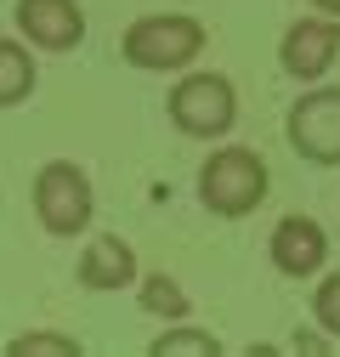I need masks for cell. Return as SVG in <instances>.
I'll list each match as a JSON object with an SVG mask.
<instances>
[{"instance_id":"9c48e42d","label":"cell","mask_w":340,"mask_h":357,"mask_svg":"<svg viewBox=\"0 0 340 357\" xmlns=\"http://www.w3.org/2000/svg\"><path fill=\"white\" fill-rule=\"evenodd\" d=\"M142 278V266H137V250L125 244L119 233H97L91 244L79 250V284L91 289V295H108V289H131Z\"/></svg>"},{"instance_id":"8992f818","label":"cell","mask_w":340,"mask_h":357,"mask_svg":"<svg viewBox=\"0 0 340 357\" xmlns=\"http://www.w3.org/2000/svg\"><path fill=\"white\" fill-rule=\"evenodd\" d=\"M334 57H340V17H295L278 40V68L301 85L323 79Z\"/></svg>"},{"instance_id":"9a60e30c","label":"cell","mask_w":340,"mask_h":357,"mask_svg":"<svg viewBox=\"0 0 340 357\" xmlns=\"http://www.w3.org/2000/svg\"><path fill=\"white\" fill-rule=\"evenodd\" d=\"M312 12H323V17H340V0H312Z\"/></svg>"},{"instance_id":"52a82bcc","label":"cell","mask_w":340,"mask_h":357,"mask_svg":"<svg viewBox=\"0 0 340 357\" xmlns=\"http://www.w3.org/2000/svg\"><path fill=\"white\" fill-rule=\"evenodd\" d=\"M12 23H17V34L29 40L34 52H74L79 40H85L79 0H17Z\"/></svg>"},{"instance_id":"277c9868","label":"cell","mask_w":340,"mask_h":357,"mask_svg":"<svg viewBox=\"0 0 340 357\" xmlns=\"http://www.w3.org/2000/svg\"><path fill=\"white\" fill-rule=\"evenodd\" d=\"M34 221L46 227L52 238H79L97 215V193H91V176H85L74 159H46L34 170Z\"/></svg>"},{"instance_id":"5bb4252c","label":"cell","mask_w":340,"mask_h":357,"mask_svg":"<svg viewBox=\"0 0 340 357\" xmlns=\"http://www.w3.org/2000/svg\"><path fill=\"white\" fill-rule=\"evenodd\" d=\"M312 318H318L323 335L340 340V273H323V284L312 289Z\"/></svg>"},{"instance_id":"30bf717a","label":"cell","mask_w":340,"mask_h":357,"mask_svg":"<svg viewBox=\"0 0 340 357\" xmlns=\"http://www.w3.org/2000/svg\"><path fill=\"white\" fill-rule=\"evenodd\" d=\"M29 52H34L29 40L0 34V108H17V102H29V91L40 85V63H34Z\"/></svg>"},{"instance_id":"5b68a950","label":"cell","mask_w":340,"mask_h":357,"mask_svg":"<svg viewBox=\"0 0 340 357\" xmlns=\"http://www.w3.org/2000/svg\"><path fill=\"white\" fill-rule=\"evenodd\" d=\"M284 137L307 165L334 170L340 165V85H318L312 79V91H301V102H289Z\"/></svg>"},{"instance_id":"8fae6325","label":"cell","mask_w":340,"mask_h":357,"mask_svg":"<svg viewBox=\"0 0 340 357\" xmlns=\"http://www.w3.org/2000/svg\"><path fill=\"white\" fill-rule=\"evenodd\" d=\"M137 306L148 312V318H164V324H182V318H193V301H187V289L170 278V273H142L137 284Z\"/></svg>"},{"instance_id":"ba28073f","label":"cell","mask_w":340,"mask_h":357,"mask_svg":"<svg viewBox=\"0 0 340 357\" xmlns=\"http://www.w3.org/2000/svg\"><path fill=\"white\" fill-rule=\"evenodd\" d=\"M267 255H272V266L284 278H318L323 266H329V233H323V221H312V215H284L278 227H272V238H267Z\"/></svg>"},{"instance_id":"3957f363","label":"cell","mask_w":340,"mask_h":357,"mask_svg":"<svg viewBox=\"0 0 340 357\" xmlns=\"http://www.w3.org/2000/svg\"><path fill=\"white\" fill-rule=\"evenodd\" d=\"M164 114H170V125H176L182 137L222 142L238 125V91L216 68H182V79L170 85V97H164Z\"/></svg>"},{"instance_id":"7c38bea8","label":"cell","mask_w":340,"mask_h":357,"mask_svg":"<svg viewBox=\"0 0 340 357\" xmlns=\"http://www.w3.org/2000/svg\"><path fill=\"white\" fill-rule=\"evenodd\" d=\"M148 357H222V340L210 335V329H193L187 318L176 329H164L148 340Z\"/></svg>"},{"instance_id":"7a4b0ae2","label":"cell","mask_w":340,"mask_h":357,"mask_svg":"<svg viewBox=\"0 0 340 357\" xmlns=\"http://www.w3.org/2000/svg\"><path fill=\"white\" fill-rule=\"evenodd\" d=\"M272 176H267V159L244 148V142H227V148H210V159L199 165V204L222 221H244L255 204L267 199Z\"/></svg>"},{"instance_id":"6da1fadb","label":"cell","mask_w":340,"mask_h":357,"mask_svg":"<svg viewBox=\"0 0 340 357\" xmlns=\"http://www.w3.org/2000/svg\"><path fill=\"white\" fill-rule=\"evenodd\" d=\"M204 23L187 12H148L137 23H125L119 34V57L142 68V74H182L204 57Z\"/></svg>"},{"instance_id":"4fadbf2b","label":"cell","mask_w":340,"mask_h":357,"mask_svg":"<svg viewBox=\"0 0 340 357\" xmlns=\"http://www.w3.org/2000/svg\"><path fill=\"white\" fill-rule=\"evenodd\" d=\"M85 346L74 335H57V329H29L17 340H6V357H79Z\"/></svg>"}]
</instances>
